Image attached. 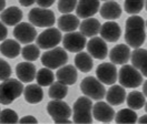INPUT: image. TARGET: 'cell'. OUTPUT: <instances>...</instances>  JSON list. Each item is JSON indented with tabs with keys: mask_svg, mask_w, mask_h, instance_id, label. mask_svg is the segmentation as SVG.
I'll return each instance as SVG.
<instances>
[{
	"mask_svg": "<svg viewBox=\"0 0 147 124\" xmlns=\"http://www.w3.org/2000/svg\"><path fill=\"white\" fill-rule=\"evenodd\" d=\"M145 21L142 17L137 15H133L126 20L125 29V41L129 47L136 49L145 41Z\"/></svg>",
	"mask_w": 147,
	"mask_h": 124,
	"instance_id": "cell-1",
	"label": "cell"
},
{
	"mask_svg": "<svg viewBox=\"0 0 147 124\" xmlns=\"http://www.w3.org/2000/svg\"><path fill=\"white\" fill-rule=\"evenodd\" d=\"M22 83L16 79L3 80L0 83V103L8 105L24 93Z\"/></svg>",
	"mask_w": 147,
	"mask_h": 124,
	"instance_id": "cell-2",
	"label": "cell"
},
{
	"mask_svg": "<svg viewBox=\"0 0 147 124\" xmlns=\"http://www.w3.org/2000/svg\"><path fill=\"white\" fill-rule=\"evenodd\" d=\"M92 99L88 97H80L74 103L73 122L75 123H92Z\"/></svg>",
	"mask_w": 147,
	"mask_h": 124,
	"instance_id": "cell-3",
	"label": "cell"
},
{
	"mask_svg": "<svg viewBox=\"0 0 147 124\" xmlns=\"http://www.w3.org/2000/svg\"><path fill=\"white\" fill-rule=\"evenodd\" d=\"M118 80L124 88L135 89L143 83V74L133 64H124L118 73Z\"/></svg>",
	"mask_w": 147,
	"mask_h": 124,
	"instance_id": "cell-4",
	"label": "cell"
},
{
	"mask_svg": "<svg viewBox=\"0 0 147 124\" xmlns=\"http://www.w3.org/2000/svg\"><path fill=\"white\" fill-rule=\"evenodd\" d=\"M47 112L56 123H70L71 109L63 100H53L47 105Z\"/></svg>",
	"mask_w": 147,
	"mask_h": 124,
	"instance_id": "cell-5",
	"label": "cell"
},
{
	"mask_svg": "<svg viewBox=\"0 0 147 124\" xmlns=\"http://www.w3.org/2000/svg\"><path fill=\"white\" fill-rule=\"evenodd\" d=\"M68 61V54L65 48L55 47L49 49L41 55V63L49 69H58L66 64Z\"/></svg>",
	"mask_w": 147,
	"mask_h": 124,
	"instance_id": "cell-6",
	"label": "cell"
},
{
	"mask_svg": "<svg viewBox=\"0 0 147 124\" xmlns=\"http://www.w3.org/2000/svg\"><path fill=\"white\" fill-rule=\"evenodd\" d=\"M29 22L35 27L39 28H50L55 25V13L49 10L44 8H34L31 9L28 13Z\"/></svg>",
	"mask_w": 147,
	"mask_h": 124,
	"instance_id": "cell-7",
	"label": "cell"
},
{
	"mask_svg": "<svg viewBox=\"0 0 147 124\" xmlns=\"http://www.w3.org/2000/svg\"><path fill=\"white\" fill-rule=\"evenodd\" d=\"M80 90L86 97L96 101L104 99L106 94V89L102 83L94 77H86L80 83Z\"/></svg>",
	"mask_w": 147,
	"mask_h": 124,
	"instance_id": "cell-8",
	"label": "cell"
},
{
	"mask_svg": "<svg viewBox=\"0 0 147 124\" xmlns=\"http://www.w3.org/2000/svg\"><path fill=\"white\" fill-rule=\"evenodd\" d=\"M37 45L40 49L49 50L57 47V44L61 41V32L59 29L56 28H47L45 31H42L36 39Z\"/></svg>",
	"mask_w": 147,
	"mask_h": 124,
	"instance_id": "cell-9",
	"label": "cell"
},
{
	"mask_svg": "<svg viewBox=\"0 0 147 124\" xmlns=\"http://www.w3.org/2000/svg\"><path fill=\"white\" fill-rule=\"evenodd\" d=\"M63 43H64L65 50L69 51V52L78 53L83 51V49L87 44L86 37L82 32H68L67 35H65L63 39Z\"/></svg>",
	"mask_w": 147,
	"mask_h": 124,
	"instance_id": "cell-10",
	"label": "cell"
},
{
	"mask_svg": "<svg viewBox=\"0 0 147 124\" xmlns=\"http://www.w3.org/2000/svg\"><path fill=\"white\" fill-rule=\"evenodd\" d=\"M13 35L21 44H29L37 38V31L34 25L28 22H19L13 29Z\"/></svg>",
	"mask_w": 147,
	"mask_h": 124,
	"instance_id": "cell-11",
	"label": "cell"
},
{
	"mask_svg": "<svg viewBox=\"0 0 147 124\" xmlns=\"http://www.w3.org/2000/svg\"><path fill=\"white\" fill-rule=\"evenodd\" d=\"M97 79L104 84H114L117 81V69L114 63H101L96 69Z\"/></svg>",
	"mask_w": 147,
	"mask_h": 124,
	"instance_id": "cell-12",
	"label": "cell"
},
{
	"mask_svg": "<svg viewBox=\"0 0 147 124\" xmlns=\"http://www.w3.org/2000/svg\"><path fill=\"white\" fill-rule=\"evenodd\" d=\"M88 53L92 55V58L98 59V60H104L107 54H108V49L105 40L99 37H92V39L86 44Z\"/></svg>",
	"mask_w": 147,
	"mask_h": 124,
	"instance_id": "cell-13",
	"label": "cell"
},
{
	"mask_svg": "<svg viewBox=\"0 0 147 124\" xmlns=\"http://www.w3.org/2000/svg\"><path fill=\"white\" fill-rule=\"evenodd\" d=\"M99 10V0H78L76 15L78 18H90Z\"/></svg>",
	"mask_w": 147,
	"mask_h": 124,
	"instance_id": "cell-14",
	"label": "cell"
},
{
	"mask_svg": "<svg viewBox=\"0 0 147 124\" xmlns=\"http://www.w3.org/2000/svg\"><path fill=\"white\" fill-rule=\"evenodd\" d=\"M115 111L110 106V104H107L105 102H97L95 105H92V115L97 121H100L104 123H108L114 120L115 117Z\"/></svg>",
	"mask_w": 147,
	"mask_h": 124,
	"instance_id": "cell-15",
	"label": "cell"
},
{
	"mask_svg": "<svg viewBox=\"0 0 147 124\" xmlns=\"http://www.w3.org/2000/svg\"><path fill=\"white\" fill-rule=\"evenodd\" d=\"M100 35L105 41L116 42L121 35V29L115 21H107L100 27Z\"/></svg>",
	"mask_w": 147,
	"mask_h": 124,
	"instance_id": "cell-16",
	"label": "cell"
},
{
	"mask_svg": "<svg viewBox=\"0 0 147 124\" xmlns=\"http://www.w3.org/2000/svg\"><path fill=\"white\" fill-rule=\"evenodd\" d=\"M56 78L59 82L64 83L66 85H73L76 83L78 73H77V68L71 64L63 65L56 73Z\"/></svg>",
	"mask_w": 147,
	"mask_h": 124,
	"instance_id": "cell-17",
	"label": "cell"
},
{
	"mask_svg": "<svg viewBox=\"0 0 147 124\" xmlns=\"http://www.w3.org/2000/svg\"><path fill=\"white\" fill-rule=\"evenodd\" d=\"M130 50L127 44H117L109 52V59L114 64H125L130 59Z\"/></svg>",
	"mask_w": 147,
	"mask_h": 124,
	"instance_id": "cell-18",
	"label": "cell"
},
{
	"mask_svg": "<svg viewBox=\"0 0 147 124\" xmlns=\"http://www.w3.org/2000/svg\"><path fill=\"white\" fill-rule=\"evenodd\" d=\"M131 64L137 69L144 77L147 78V50L142 48H136L130 53Z\"/></svg>",
	"mask_w": 147,
	"mask_h": 124,
	"instance_id": "cell-19",
	"label": "cell"
},
{
	"mask_svg": "<svg viewBox=\"0 0 147 124\" xmlns=\"http://www.w3.org/2000/svg\"><path fill=\"white\" fill-rule=\"evenodd\" d=\"M16 74L21 82L29 83L36 79V67L32 63H30V61L21 62L16 67Z\"/></svg>",
	"mask_w": 147,
	"mask_h": 124,
	"instance_id": "cell-20",
	"label": "cell"
},
{
	"mask_svg": "<svg viewBox=\"0 0 147 124\" xmlns=\"http://www.w3.org/2000/svg\"><path fill=\"white\" fill-rule=\"evenodd\" d=\"M0 19L6 26H17L22 19V11L18 7H9L1 11Z\"/></svg>",
	"mask_w": 147,
	"mask_h": 124,
	"instance_id": "cell-21",
	"label": "cell"
},
{
	"mask_svg": "<svg viewBox=\"0 0 147 124\" xmlns=\"http://www.w3.org/2000/svg\"><path fill=\"white\" fill-rule=\"evenodd\" d=\"M58 28L64 32H73L77 28H79V18L70 13H64L61 17L58 18Z\"/></svg>",
	"mask_w": 147,
	"mask_h": 124,
	"instance_id": "cell-22",
	"label": "cell"
},
{
	"mask_svg": "<svg viewBox=\"0 0 147 124\" xmlns=\"http://www.w3.org/2000/svg\"><path fill=\"white\" fill-rule=\"evenodd\" d=\"M106 100L110 105H120L126 100V91L123 85H113L106 93Z\"/></svg>",
	"mask_w": 147,
	"mask_h": 124,
	"instance_id": "cell-23",
	"label": "cell"
},
{
	"mask_svg": "<svg viewBox=\"0 0 147 124\" xmlns=\"http://www.w3.org/2000/svg\"><path fill=\"white\" fill-rule=\"evenodd\" d=\"M24 97L25 100L30 104H37L42 101L44 99V91L41 85L37 84H29L24 89Z\"/></svg>",
	"mask_w": 147,
	"mask_h": 124,
	"instance_id": "cell-24",
	"label": "cell"
},
{
	"mask_svg": "<svg viewBox=\"0 0 147 124\" xmlns=\"http://www.w3.org/2000/svg\"><path fill=\"white\" fill-rule=\"evenodd\" d=\"M100 16L106 20H115L121 16V8L115 1H106L100 7Z\"/></svg>",
	"mask_w": 147,
	"mask_h": 124,
	"instance_id": "cell-25",
	"label": "cell"
},
{
	"mask_svg": "<svg viewBox=\"0 0 147 124\" xmlns=\"http://www.w3.org/2000/svg\"><path fill=\"white\" fill-rule=\"evenodd\" d=\"M100 22L95 19V18H86L83 20V22H80L79 25V29L80 32L83 33L85 37H95L99 33L100 31Z\"/></svg>",
	"mask_w": 147,
	"mask_h": 124,
	"instance_id": "cell-26",
	"label": "cell"
},
{
	"mask_svg": "<svg viewBox=\"0 0 147 124\" xmlns=\"http://www.w3.org/2000/svg\"><path fill=\"white\" fill-rule=\"evenodd\" d=\"M0 52L7 58L15 59L20 54V44L16 40L6 39L0 44Z\"/></svg>",
	"mask_w": 147,
	"mask_h": 124,
	"instance_id": "cell-27",
	"label": "cell"
},
{
	"mask_svg": "<svg viewBox=\"0 0 147 124\" xmlns=\"http://www.w3.org/2000/svg\"><path fill=\"white\" fill-rule=\"evenodd\" d=\"M94 62H92V55L86 52H78L75 57V67L82 72H89L92 71Z\"/></svg>",
	"mask_w": 147,
	"mask_h": 124,
	"instance_id": "cell-28",
	"label": "cell"
},
{
	"mask_svg": "<svg viewBox=\"0 0 147 124\" xmlns=\"http://www.w3.org/2000/svg\"><path fill=\"white\" fill-rule=\"evenodd\" d=\"M145 95L143 92L139 91H131L127 95V105L133 110H140L145 105Z\"/></svg>",
	"mask_w": 147,
	"mask_h": 124,
	"instance_id": "cell-29",
	"label": "cell"
},
{
	"mask_svg": "<svg viewBox=\"0 0 147 124\" xmlns=\"http://www.w3.org/2000/svg\"><path fill=\"white\" fill-rule=\"evenodd\" d=\"M37 83L41 87H48L51 85L55 81V75L51 72V69L49 68H42L37 72L36 74Z\"/></svg>",
	"mask_w": 147,
	"mask_h": 124,
	"instance_id": "cell-30",
	"label": "cell"
},
{
	"mask_svg": "<svg viewBox=\"0 0 147 124\" xmlns=\"http://www.w3.org/2000/svg\"><path fill=\"white\" fill-rule=\"evenodd\" d=\"M115 121L117 123H135L137 114L133 109H123L115 114Z\"/></svg>",
	"mask_w": 147,
	"mask_h": 124,
	"instance_id": "cell-31",
	"label": "cell"
},
{
	"mask_svg": "<svg viewBox=\"0 0 147 124\" xmlns=\"http://www.w3.org/2000/svg\"><path fill=\"white\" fill-rule=\"evenodd\" d=\"M68 93V89H67V85L61 83V82H54L51 85H50V89H49V97H51L53 100H63L64 97H66Z\"/></svg>",
	"mask_w": 147,
	"mask_h": 124,
	"instance_id": "cell-32",
	"label": "cell"
},
{
	"mask_svg": "<svg viewBox=\"0 0 147 124\" xmlns=\"http://www.w3.org/2000/svg\"><path fill=\"white\" fill-rule=\"evenodd\" d=\"M40 48L37 44H28L21 50V55L27 61H35L40 55Z\"/></svg>",
	"mask_w": 147,
	"mask_h": 124,
	"instance_id": "cell-33",
	"label": "cell"
},
{
	"mask_svg": "<svg viewBox=\"0 0 147 124\" xmlns=\"http://www.w3.org/2000/svg\"><path fill=\"white\" fill-rule=\"evenodd\" d=\"M145 6V0H125L124 9L129 15H137Z\"/></svg>",
	"mask_w": 147,
	"mask_h": 124,
	"instance_id": "cell-34",
	"label": "cell"
},
{
	"mask_svg": "<svg viewBox=\"0 0 147 124\" xmlns=\"http://www.w3.org/2000/svg\"><path fill=\"white\" fill-rule=\"evenodd\" d=\"M19 122L18 114L10 109H6L0 112V123H17Z\"/></svg>",
	"mask_w": 147,
	"mask_h": 124,
	"instance_id": "cell-35",
	"label": "cell"
},
{
	"mask_svg": "<svg viewBox=\"0 0 147 124\" xmlns=\"http://www.w3.org/2000/svg\"><path fill=\"white\" fill-rule=\"evenodd\" d=\"M77 0H59L58 1V10L61 13H70L74 9H76Z\"/></svg>",
	"mask_w": 147,
	"mask_h": 124,
	"instance_id": "cell-36",
	"label": "cell"
},
{
	"mask_svg": "<svg viewBox=\"0 0 147 124\" xmlns=\"http://www.w3.org/2000/svg\"><path fill=\"white\" fill-rule=\"evenodd\" d=\"M11 75V67L9 63L2 59H0V80H7Z\"/></svg>",
	"mask_w": 147,
	"mask_h": 124,
	"instance_id": "cell-37",
	"label": "cell"
},
{
	"mask_svg": "<svg viewBox=\"0 0 147 124\" xmlns=\"http://www.w3.org/2000/svg\"><path fill=\"white\" fill-rule=\"evenodd\" d=\"M7 35H8V30H7V28L5 26V23L0 20V41L6 40Z\"/></svg>",
	"mask_w": 147,
	"mask_h": 124,
	"instance_id": "cell-38",
	"label": "cell"
},
{
	"mask_svg": "<svg viewBox=\"0 0 147 124\" xmlns=\"http://www.w3.org/2000/svg\"><path fill=\"white\" fill-rule=\"evenodd\" d=\"M36 2L40 8H49L54 5L55 0H37Z\"/></svg>",
	"mask_w": 147,
	"mask_h": 124,
	"instance_id": "cell-39",
	"label": "cell"
},
{
	"mask_svg": "<svg viewBox=\"0 0 147 124\" xmlns=\"http://www.w3.org/2000/svg\"><path fill=\"white\" fill-rule=\"evenodd\" d=\"M20 123H37V119L34 116H25L20 119Z\"/></svg>",
	"mask_w": 147,
	"mask_h": 124,
	"instance_id": "cell-40",
	"label": "cell"
},
{
	"mask_svg": "<svg viewBox=\"0 0 147 124\" xmlns=\"http://www.w3.org/2000/svg\"><path fill=\"white\" fill-rule=\"evenodd\" d=\"M36 1L37 0H19L20 5H21V6H24V7H29V6L34 5Z\"/></svg>",
	"mask_w": 147,
	"mask_h": 124,
	"instance_id": "cell-41",
	"label": "cell"
},
{
	"mask_svg": "<svg viewBox=\"0 0 147 124\" xmlns=\"http://www.w3.org/2000/svg\"><path fill=\"white\" fill-rule=\"evenodd\" d=\"M5 7H6V0H0V12L5 10Z\"/></svg>",
	"mask_w": 147,
	"mask_h": 124,
	"instance_id": "cell-42",
	"label": "cell"
},
{
	"mask_svg": "<svg viewBox=\"0 0 147 124\" xmlns=\"http://www.w3.org/2000/svg\"><path fill=\"white\" fill-rule=\"evenodd\" d=\"M143 93H144V95L147 97V80L145 81V83L143 84Z\"/></svg>",
	"mask_w": 147,
	"mask_h": 124,
	"instance_id": "cell-43",
	"label": "cell"
},
{
	"mask_svg": "<svg viewBox=\"0 0 147 124\" xmlns=\"http://www.w3.org/2000/svg\"><path fill=\"white\" fill-rule=\"evenodd\" d=\"M138 122H139V123H147V115L142 116V117L138 120Z\"/></svg>",
	"mask_w": 147,
	"mask_h": 124,
	"instance_id": "cell-44",
	"label": "cell"
},
{
	"mask_svg": "<svg viewBox=\"0 0 147 124\" xmlns=\"http://www.w3.org/2000/svg\"><path fill=\"white\" fill-rule=\"evenodd\" d=\"M145 111H146V113H147V102L145 103Z\"/></svg>",
	"mask_w": 147,
	"mask_h": 124,
	"instance_id": "cell-45",
	"label": "cell"
},
{
	"mask_svg": "<svg viewBox=\"0 0 147 124\" xmlns=\"http://www.w3.org/2000/svg\"><path fill=\"white\" fill-rule=\"evenodd\" d=\"M145 8H146V11H147V0L145 1Z\"/></svg>",
	"mask_w": 147,
	"mask_h": 124,
	"instance_id": "cell-46",
	"label": "cell"
},
{
	"mask_svg": "<svg viewBox=\"0 0 147 124\" xmlns=\"http://www.w3.org/2000/svg\"><path fill=\"white\" fill-rule=\"evenodd\" d=\"M101 1H108V0H101Z\"/></svg>",
	"mask_w": 147,
	"mask_h": 124,
	"instance_id": "cell-47",
	"label": "cell"
},
{
	"mask_svg": "<svg viewBox=\"0 0 147 124\" xmlns=\"http://www.w3.org/2000/svg\"><path fill=\"white\" fill-rule=\"evenodd\" d=\"M146 27H147V20H146Z\"/></svg>",
	"mask_w": 147,
	"mask_h": 124,
	"instance_id": "cell-48",
	"label": "cell"
},
{
	"mask_svg": "<svg viewBox=\"0 0 147 124\" xmlns=\"http://www.w3.org/2000/svg\"><path fill=\"white\" fill-rule=\"evenodd\" d=\"M0 112H1V111H0Z\"/></svg>",
	"mask_w": 147,
	"mask_h": 124,
	"instance_id": "cell-49",
	"label": "cell"
}]
</instances>
